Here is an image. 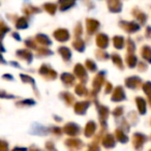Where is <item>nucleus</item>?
<instances>
[{"mask_svg": "<svg viewBox=\"0 0 151 151\" xmlns=\"http://www.w3.org/2000/svg\"><path fill=\"white\" fill-rule=\"evenodd\" d=\"M64 132L70 137H75L80 134V126L70 122V123L66 124V126H64Z\"/></svg>", "mask_w": 151, "mask_h": 151, "instance_id": "nucleus-1", "label": "nucleus"}, {"mask_svg": "<svg viewBox=\"0 0 151 151\" xmlns=\"http://www.w3.org/2000/svg\"><path fill=\"white\" fill-rule=\"evenodd\" d=\"M94 130H95V124L93 121L88 122V124L86 125V128H85V136L86 137H91L93 134H94Z\"/></svg>", "mask_w": 151, "mask_h": 151, "instance_id": "nucleus-2", "label": "nucleus"}, {"mask_svg": "<svg viewBox=\"0 0 151 151\" xmlns=\"http://www.w3.org/2000/svg\"><path fill=\"white\" fill-rule=\"evenodd\" d=\"M0 151H9V143L0 140Z\"/></svg>", "mask_w": 151, "mask_h": 151, "instance_id": "nucleus-3", "label": "nucleus"}, {"mask_svg": "<svg viewBox=\"0 0 151 151\" xmlns=\"http://www.w3.org/2000/svg\"><path fill=\"white\" fill-rule=\"evenodd\" d=\"M46 148L48 151H57L56 149H55V146L52 142H47L46 143Z\"/></svg>", "mask_w": 151, "mask_h": 151, "instance_id": "nucleus-4", "label": "nucleus"}, {"mask_svg": "<svg viewBox=\"0 0 151 151\" xmlns=\"http://www.w3.org/2000/svg\"><path fill=\"white\" fill-rule=\"evenodd\" d=\"M12 151H28L27 148H25V147H15V148L13 149Z\"/></svg>", "mask_w": 151, "mask_h": 151, "instance_id": "nucleus-5", "label": "nucleus"}, {"mask_svg": "<svg viewBox=\"0 0 151 151\" xmlns=\"http://www.w3.org/2000/svg\"><path fill=\"white\" fill-rule=\"evenodd\" d=\"M31 151H42L40 148H37V147H35V146H33V147H31Z\"/></svg>", "mask_w": 151, "mask_h": 151, "instance_id": "nucleus-6", "label": "nucleus"}]
</instances>
